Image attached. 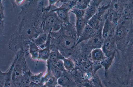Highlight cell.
Masks as SVG:
<instances>
[{"label": "cell", "instance_id": "obj_5", "mask_svg": "<svg viewBox=\"0 0 133 87\" xmlns=\"http://www.w3.org/2000/svg\"><path fill=\"white\" fill-rule=\"evenodd\" d=\"M96 30L86 24L76 44L77 45L82 41L89 39L94 35Z\"/></svg>", "mask_w": 133, "mask_h": 87}, {"label": "cell", "instance_id": "obj_6", "mask_svg": "<svg viewBox=\"0 0 133 87\" xmlns=\"http://www.w3.org/2000/svg\"><path fill=\"white\" fill-rule=\"evenodd\" d=\"M75 43V39L72 36H68L64 37L59 42L58 46L60 49L66 50L71 49Z\"/></svg>", "mask_w": 133, "mask_h": 87}, {"label": "cell", "instance_id": "obj_2", "mask_svg": "<svg viewBox=\"0 0 133 87\" xmlns=\"http://www.w3.org/2000/svg\"><path fill=\"white\" fill-rule=\"evenodd\" d=\"M45 9L46 11L42 24L43 31L48 33L55 32L60 29L62 22L55 11Z\"/></svg>", "mask_w": 133, "mask_h": 87}, {"label": "cell", "instance_id": "obj_27", "mask_svg": "<svg viewBox=\"0 0 133 87\" xmlns=\"http://www.w3.org/2000/svg\"><path fill=\"white\" fill-rule=\"evenodd\" d=\"M129 31L126 38L128 42L130 44L133 45V21Z\"/></svg>", "mask_w": 133, "mask_h": 87}, {"label": "cell", "instance_id": "obj_21", "mask_svg": "<svg viewBox=\"0 0 133 87\" xmlns=\"http://www.w3.org/2000/svg\"><path fill=\"white\" fill-rule=\"evenodd\" d=\"M115 53L114 51L110 54L104 56L102 62V64L106 70L111 66L113 61Z\"/></svg>", "mask_w": 133, "mask_h": 87}, {"label": "cell", "instance_id": "obj_8", "mask_svg": "<svg viewBox=\"0 0 133 87\" xmlns=\"http://www.w3.org/2000/svg\"><path fill=\"white\" fill-rule=\"evenodd\" d=\"M48 33L46 32L42 33L32 40L33 42L40 49L44 48L46 46L48 39Z\"/></svg>", "mask_w": 133, "mask_h": 87}, {"label": "cell", "instance_id": "obj_35", "mask_svg": "<svg viewBox=\"0 0 133 87\" xmlns=\"http://www.w3.org/2000/svg\"><path fill=\"white\" fill-rule=\"evenodd\" d=\"M23 0H15V2L16 4H20Z\"/></svg>", "mask_w": 133, "mask_h": 87}, {"label": "cell", "instance_id": "obj_19", "mask_svg": "<svg viewBox=\"0 0 133 87\" xmlns=\"http://www.w3.org/2000/svg\"><path fill=\"white\" fill-rule=\"evenodd\" d=\"M104 54L102 50L100 48L94 49L92 52L91 58L95 61H102L104 57Z\"/></svg>", "mask_w": 133, "mask_h": 87}, {"label": "cell", "instance_id": "obj_12", "mask_svg": "<svg viewBox=\"0 0 133 87\" xmlns=\"http://www.w3.org/2000/svg\"><path fill=\"white\" fill-rule=\"evenodd\" d=\"M47 68L49 69L52 75L56 79L61 76V70L53 63L48 60L47 61Z\"/></svg>", "mask_w": 133, "mask_h": 87}, {"label": "cell", "instance_id": "obj_33", "mask_svg": "<svg viewBox=\"0 0 133 87\" xmlns=\"http://www.w3.org/2000/svg\"><path fill=\"white\" fill-rule=\"evenodd\" d=\"M30 87H40V86L36 83L31 81L30 84Z\"/></svg>", "mask_w": 133, "mask_h": 87}, {"label": "cell", "instance_id": "obj_10", "mask_svg": "<svg viewBox=\"0 0 133 87\" xmlns=\"http://www.w3.org/2000/svg\"><path fill=\"white\" fill-rule=\"evenodd\" d=\"M101 12L98 10L96 13L88 21L87 23L96 30L99 27L101 16Z\"/></svg>", "mask_w": 133, "mask_h": 87}, {"label": "cell", "instance_id": "obj_11", "mask_svg": "<svg viewBox=\"0 0 133 87\" xmlns=\"http://www.w3.org/2000/svg\"><path fill=\"white\" fill-rule=\"evenodd\" d=\"M50 43L51 39L50 38H48L45 47L40 49V60L47 61L49 59L51 51Z\"/></svg>", "mask_w": 133, "mask_h": 87}, {"label": "cell", "instance_id": "obj_17", "mask_svg": "<svg viewBox=\"0 0 133 87\" xmlns=\"http://www.w3.org/2000/svg\"><path fill=\"white\" fill-rule=\"evenodd\" d=\"M40 50L39 48L32 41L30 45L29 53L30 54L32 59L34 60H39L40 58Z\"/></svg>", "mask_w": 133, "mask_h": 87}, {"label": "cell", "instance_id": "obj_24", "mask_svg": "<svg viewBox=\"0 0 133 87\" xmlns=\"http://www.w3.org/2000/svg\"><path fill=\"white\" fill-rule=\"evenodd\" d=\"M50 52L49 60L50 61L54 62L60 58V56L57 50H50Z\"/></svg>", "mask_w": 133, "mask_h": 87}, {"label": "cell", "instance_id": "obj_31", "mask_svg": "<svg viewBox=\"0 0 133 87\" xmlns=\"http://www.w3.org/2000/svg\"><path fill=\"white\" fill-rule=\"evenodd\" d=\"M57 83L60 85H64L65 84L66 81L61 76L57 79Z\"/></svg>", "mask_w": 133, "mask_h": 87}, {"label": "cell", "instance_id": "obj_13", "mask_svg": "<svg viewBox=\"0 0 133 87\" xmlns=\"http://www.w3.org/2000/svg\"><path fill=\"white\" fill-rule=\"evenodd\" d=\"M76 17L75 28L77 40L87 23L85 21L83 17L76 16Z\"/></svg>", "mask_w": 133, "mask_h": 87}, {"label": "cell", "instance_id": "obj_16", "mask_svg": "<svg viewBox=\"0 0 133 87\" xmlns=\"http://www.w3.org/2000/svg\"><path fill=\"white\" fill-rule=\"evenodd\" d=\"M32 74L29 70L24 73L19 81L18 86L30 87V76Z\"/></svg>", "mask_w": 133, "mask_h": 87}, {"label": "cell", "instance_id": "obj_7", "mask_svg": "<svg viewBox=\"0 0 133 87\" xmlns=\"http://www.w3.org/2000/svg\"><path fill=\"white\" fill-rule=\"evenodd\" d=\"M55 11L62 23L68 24L69 23V12L70 9L67 7L61 6L59 8L50 9Z\"/></svg>", "mask_w": 133, "mask_h": 87}, {"label": "cell", "instance_id": "obj_29", "mask_svg": "<svg viewBox=\"0 0 133 87\" xmlns=\"http://www.w3.org/2000/svg\"><path fill=\"white\" fill-rule=\"evenodd\" d=\"M63 64L64 67L68 69H70L72 66V63L71 61L68 59H64Z\"/></svg>", "mask_w": 133, "mask_h": 87}, {"label": "cell", "instance_id": "obj_14", "mask_svg": "<svg viewBox=\"0 0 133 87\" xmlns=\"http://www.w3.org/2000/svg\"><path fill=\"white\" fill-rule=\"evenodd\" d=\"M102 38L97 35H95L89 39L88 44L94 49L100 48L102 46L103 42Z\"/></svg>", "mask_w": 133, "mask_h": 87}, {"label": "cell", "instance_id": "obj_15", "mask_svg": "<svg viewBox=\"0 0 133 87\" xmlns=\"http://www.w3.org/2000/svg\"><path fill=\"white\" fill-rule=\"evenodd\" d=\"M98 10V9L96 6L92 5H89L85 9L84 18L87 23L96 13Z\"/></svg>", "mask_w": 133, "mask_h": 87}, {"label": "cell", "instance_id": "obj_25", "mask_svg": "<svg viewBox=\"0 0 133 87\" xmlns=\"http://www.w3.org/2000/svg\"><path fill=\"white\" fill-rule=\"evenodd\" d=\"M70 11L74 14L76 16H80L84 17L85 9L74 6L70 10Z\"/></svg>", "mask_w": 133, "mask_h": 87}, {"label": "cell", "instance_id": "obj_18", "mask_svg": "<svg viewBox=\"0 0 133 87\" xmlns=\"http://www.w3.org/2000/svg\"><path fill=\"white\" fill-rule=\"evenodd\" d=\"M15 64V61L14 60L6 72L5 82L4 87H13L12 77Z\"/></svg>", "mask_w": 133, "mask_h": 87}, {"label": "cell", "instance_id": "obj_36", "mask_svg": "<svg viewBox=\"0 0 133 87\" xmlns=\"http://www.w3.org/2000/svg\"><path fill=\"white\" fill-rule=\"evenodd\" d=\"M60 1L64 4H65L67 3L70 0H59Z\"/></svg>", "mask_w": 133, "mask_h": 87}, {"label": "cell", "instance_id": "obj_9", "mask_svg": "<svg viewBox=\"0 0 133 87\" xmlns=\"http://www.w3.org/2000/svg\"><path fill=\"white\" fill-rule=\"evenodd\" d=\"M129 29L123 25L119 26L116 29L114 38L116 41L121 40L126 37Z\"/></svg>", "mask_w": 133, "mask_h": 87}, {"label": "cell", "instance_id": "obj_23", "mask_svg": "<svg viewBox=\"0 0 133 87\" xmlns=\"http://www.w3.org/2000/svg\"><path fill=\"white\" fill-rule=\"evenodd\" d=\"M91 0H76L75 6L85 9L89 5Z\"/></svg>", "mask_w": 133, "mask_h": 87}, {"label": "cell", "instance_id": "obj_1", "mask_svg": "<svg viewBox=\"0 0 133 87\" xmlns=\"http://www.w3.org/2000/svg\"><path fill=\"white\" fill-rule=\"evenodd\" d=\"M45 11L44 9L39 11L23 9L18 14L19 24L16 30L23 41H32L44 32L42 24Z\"/></svg>", "mask_w": 133, "mask_h": 87}, {"label": "cell", "instance_id": "obj_32", "mask_svg": "<svg viewBox=\"0 0 133 87\" xmlns=\"http://www.w3.org/2000/svg\"><path fill=\"white\" fill-rule=\"evenodd\" d=\"M49 2V6L48 8L50 7L51 6L55 4L58 0H48Z\"/></svg>", "mask_w": 133, "mask_h": 87}, {"label": "cell", "instance_id": "obj_20", "mask_svg": "<svg viewBox=\"0 0 133 87\" xmlns=\"http://www.w3.org/2000/svg\"><path fill=\"white\" fill-rule=\"evenodd\" d=\"M124 4L121 0H111L109 8L115 12L123 9Z\"/></svg>", "mask_w": 133, "mask_h": 87}, {"label": "cell", "instance_id": "obj_28", "mask_svg": "<svg viewBox=\"0 0 133 87\" xmlns=\"http://www.w3.org/2000/svg\"><path fill=\"white\" fill-rule=\"evenodd\" d=\"M6 73L0 71V87H4L5 82Z\"/></svg>", "mask_w": 133, "mask_h": 87}, {"label": "cell", "instance_id": "obj_4", "mask_svg": "<svg viewBox=\"0 0 133 87\" xmlns=\"http://www.w3.org/2000/svg\"><path fill=\"white\" fill-rule=\"evenodd\" d=\"M102 46V50L106 56H108L115 51L116 41L114 38L110 36L104 40Z\"/></svg>", "mask_w": 133, "mask_h": 87}, {"label": "cell", "instance_id": "obj_22", "mask_svg": "<svg viewBox=\"0 0 133 87\" xmlns=\"http://www.w3.org/2000/svg\"><path fill=\"white\" fill-rule=\"evenodd\" d=\"M44 75V73L42 72H40L37 74L35 75L32 73L30 76L31 81L38 84L40 86H43L44 83L43 78Z\"/></svg>", "mask_w": 133, "mask_h": 87}, {"label": "cell", "instance_id": "obj_34", "mask_svg": "<svg viewBox=\"0 0 133 87\" xmlns=\"http://www.w3.org/2000/svg\"><path fill=\"white\" fill-rule=\"evenodd\" d=\"M95 2H96L95 3H96V5H98L103 0H94ZM106 1H107V3H108L109 4H110V3L111 1V0H105Z\"/></svg>", "mask_w": 133, "mask_h": 87}, {"label": "cell", "instance_id": "obj_30", "mask_svg": "<svg viewBox=\"0 0 133 87\" xmlns=\"http://www.w3.org/2000/svg\"><path fill=\"white\" fill-rule=\"evenodd\" d=\"M53 63L61 70L64 67L63 61H62L61 59H59L56 62Z\"/></svg>", "mask_w": 133, "mask_h": 87}, {"label": "cell", "instance_id": "obj_3", "mask_svg": "<svg viewBox=\"0 0 133 87\" xmlns=\"http://www.w3.org/2000/svg\"><path fill=\"white\" fill-rule=\"evenodd\" d=\"M115 25L108 16L105 21L102 29V37L103 39L104 40L112 36Z\"/></svg>", "mask_w": 133, "mask_h": 87}, {"label": "cell", "instance_id": "obj_26", "mask_svg": "<svg viewBox=\"0 0 133 87\" xmlns=\"http://www.w3.org/2000/svg\"><path fill=\"white\" fill-rule=\"evenodd\" d=\"M4 7L1 2L0 5V35L2 34L4 29Z\"/></svg>", "mask_w": 133, "mask_h": 87}]
</instances>
